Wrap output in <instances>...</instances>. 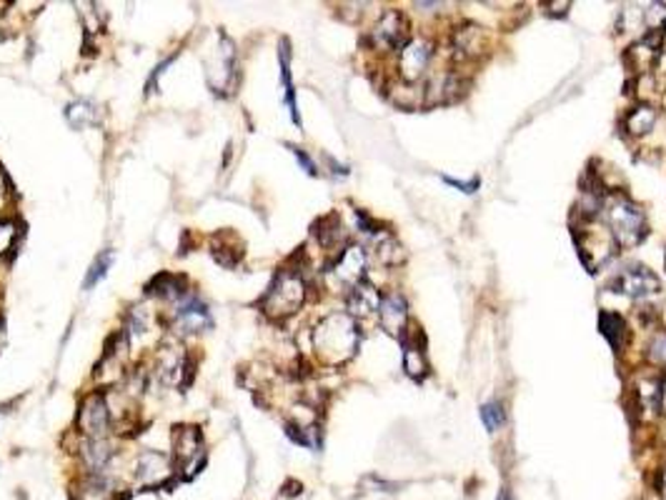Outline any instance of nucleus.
Returning a JSON list of instances; mask_svg holds the SVG:
<instances>
[{
	"label": "nucleus",
	"instance_id": "35",
	"mask_svg": "<svg viewBox=\"0 0 666 500\" xmlns=\"http://www.w3.org/2000/svg\"><path fill=\"white\" fill-rule=\"evenodd\" d=\"M291 151H293V155L298 158V163L304 165V168H306V171H308V173H311V175L318 173V171H315L314 161H311V158H308V155H306V153L301 151V148H293V145H291Z\"/></svg>",
	"mask_w": 666,
	"mask_h": 500
},
{
	"label": "nucleus",
	"instance_id": "23",
	"mask_svg": "<svg viewBox=\"0 0 666 500\" xmlns=\"http://www.w3.org/2000/svg\"><path fill=\"white\" fill-rule=\"evenodd\" d=\"M75 500H116L113 483L103 473H91V476L83 478L78 483Z\"/></svg>",
	"mask_w": 666,
	"mask_h": 500
},
{
	"label": "nucleus",
	"instance_id": "10",
	"mask_svg": "<svg viewBox=\"0 0 666 500\" xmlns=\"http://www.w3.org/2000/svg\"><path fill=\"white\" fill-rule=\"evenodd\" d=\"M78 431L85 438H103V433L111 425V410L105 403V396H101L98 390L91 393L88 398H83L81 410H78Z\"/></svg>",
	"mask_w": 666,
	"mask_h": 500
},
{
	"label": "nucleus",
	"instance_id": "6",
	"mask_svg": "<svg viewBox=\"0 0 666 500\" xmlns=\"http://www.w3.org/2000/svg\"><path fill=\"white\" fill-rule=\"evenodd\" d=\"M409 21L401 11H386L378 23L371 28V35H369V43L376 48V50H401V48L409 43Z\"/></svg>",
	"mask_w": 666,
	"mask_h": 500
},
{
	"label": "nucleus",
	"instance_id": "3",
	"mask_svg": "<svg viewBox=\"0 0 666 500\" xmlns=\"http://www.w3.org/2000/svg\"><path fill=\"white\" fill-rule=\"evenodd\" d=\"M306 303V280L296 270H280L269 285L266 295L261 298V311L273 318L283 320L298 313V308Z\"/></svg>",
	"mask_w": 666,
	"mask_h": 500
},
{
	"label": "nucleus",
	"instance_id": "41",
	"mask_svg": "<svg viewBox=\"0 0 666 500\" xmlns=\"http://www.w3.org/2000/svg\"><path fill=\"white\" fill-rule=\"evenodd\" d=\"M662 490L666 493V466H664V470H662Z\"/></svg>",
	"mask_w": 666,
	"mask_h": 500
},
{
	"label": "nucleus",
	"instance_id": "25",
	"mask_svg": "<svg viewBox=\"0 0 666 500\" xmlns=\"http://www.w3.org/2000/svg\"><path fill=\"white\" fill-rule=\"evenodd\" d=\"M244 256L241 245L235 243V238L231 233L216 235V245H213V258L226 268H234Z\"/></svg>",
	"mask_w": 666,
	"mask_h": 500
},
{
	"label": "nucleus",
	"instance_id": "26",
	"mask_svg": "<svg viewBox=\"0 0 666 500\" xmlns=\"http://www.w3.org/2000/svg\"><path fill=\"white\" fill-rule=\"evenodd\" d=\"M280 75H283V88H286V103H289V110H291L293 123H301L298 118V110H296V101H293V83H291V50H289V40H280Z\"/></svg>",
	"mask_w": 666,
	"mask_h": 500
},
{
	"label": "nucleus",
	"instance_id": "17",
	"mask_svg": "<svg viewBox=\"0 0 666 500\" xmlns=\"http://www.w3.org/2000/svg\"><path fill=\"white\" fill-rule=\"evenodd\" d=\"M346 305H349V315L356 320V318H369V315L378 313V305H381V295L376 291L371 283H359L356 288H351L349 298H346Z\"/></svg>",
	"mask_w": 666,
	"mask_h": 500
},
{
	"label": "nucleus",
	"instance_id": "37",
	"mask_svg": "<svg viewBox=\"0 0 666 500\" xmlns=\"http://www.w3.org/2000/svg\"><path fill=\"white\" fill-rule=\"evenodd\" d=\"M546 8H549V11H546L549 15H566L569 8H572V3H549Z\"/></svg>",
	"mask_w": 666,
	"mask_h": 500
},
{
	"label": "nucleus",
	"instance_id": "30",
	"mask_svg": "<svg viewBox=\"0 0 666 500\" xmlns=\"http://www.w3.org/2000/svg\"><path fill=\"white\" fill-rule=\"evenodd\" d=\"M644 31L646 33H664L666 3H652L649 8H644Z\"/></svg>",
	"mask_w": 666,
	"mask_h": 500
},
{
	"label": "nucleus",
	"instance_id": "29",
	"mask_svg": "<svg viewBox=\"0 0 666 500\" xmlns=\"http://www.w3.org/2000/svg\"><path fill=\"white\" fill-rule=\"evenodd\" d=\"M66 116H68L73 128H88V126H95V123H98V113H95V108L88 103V101L70 103L68 110H66Z\"/></svg>",
	"mask_w": 666,
	"mask_h": 500
},
{
	"label": "nucleus",
	"instance_id": "8",
	"mask_svg": "<svg viewBox=\"0 0 666 500\" xmlns=\"http://www.w3.org/2000/svg\"><path fill=\"white\" fill-rule=\"evenodd\" d=\"M433 60V43L426 38H411L406 46L398 50V75L401 81L419 83Z\"/></svg>",
	"mask_w": 666,
	"mask_h": 500
},
{
	"label": "nucleus",
	"instance_id": "11",
	"mask_svg": "<svg viewBox=\"0 0 666 500\" xmlns=\"http://www.w3.org/2000/svg\"><path fill=\"white\" fill-rule=\"evenodd\" d=\"M662 43H664V33H646L636 43H631L629 50L624 53V63L634 73H642V75L652 73L662 56Z\"/></svg>",
	"mask_w": 666,
	"mask_h": 500
},
{
	"label": "nucleus",
	"instance_id": "43",
	"mask_svg": "<svg viewBox=\"0 0 666 500\" xmlns=\"http://www.w3.org/2000/svg\"><path fill=\"white\" fill-rule=\"evenodd\" d=\"M664 260H666V256H664Z\"/></svg>",
	"mask_w": 666,
	"mask_h": 500
},
{
	"label": "nucleus",
	"instance_id": "39",
	"mask_svg": "<svg viewBox=\"0 0 666 500\" xmlns=\"http://www.w3.org/2000/svg\"><path fill=\"white\" fill-rule=\"evenodd\" d=\"M662 408H666V375L662 378Z\"/></svg>",
	"mask_w": 666,
	"mask_h": 500
},
{
	"label": "nucleus",
	"instance_id": "5",
	"mask_svg": "<svg viewBox=\"0 0 666 500\" xmlns=\"http://www.w3.org/2000/svg\"><path fill=\"white\" fill-rule=\"evenodd\" d=\"M173 461L175 473L181 470L183 478H193L203 466V441L200 431L193 425H175L173 428Z\"/></svg>",
	"mask_w": 666,
	"mask_h": 500
},
{
	"label": "nucleus",
	"instance_id": "14",
	"mask_svg": "<svg viewBox=\"0 0 666 500\" xmlns=\"http://www.w3.org/2000/svg\"><path fill=\"white\" fill-rule=\"evenodd\" d=\"M173 328L175 333H183V336H191V333H200V330H209L210 328V315L206 311V305L188 295V298H181V305L175 311L173 318Z\"/></svg>",
	"mask_w": 666,
	"mask_h": 500
},
{
	"label": "nucleus",
	"instance_id": "42",
	"mask_svg": "<svg viewBox=\"0 0 666 500\" xmlns=\"http://www.w3.org/2000/svg\"><path fill=\"white\" fill-rule=\"evenodd\" d=\"M664 105H666V98H664Z\"/></svg>",
	"mask_w": 666,
	"mask_h": 500
},
{
	"label": "nucleus",
	"instance_id": "12",
	"mask_svg": "<svg viewBox=\"0 0 666 500\" xmlns=\"http://www.w3.org/2000/svg\"><path fill=\"white\" fill-rule=\"evenodd\" d=\"M171 473H173V468L164 453L143 451L136 458V483L140 488H158L171 478Z\"/></svg>",
	"mask_w": 666,
	"mask_h": 500
},
{
	"label": "nucleus",
	"instance_id": "38",
	"mask_svg": "<svg viewBox=\"0 0 666 500\" xmlns=\"http://www.w3.org/2000/svg\"><path fill=\"white\" fill-rule=\"evenodd\" d=\"M8 190H11V178H8L5 171L0 168V196H3V193H8Z\"/></svg>",
	"mask_w": 666,
	"mask_h": 500
},
{
	"label": "nucleus",
	"instance_id": "21",
	"mask_svg": "<svg viewBox=\"0 0 666 500\" xmlns=\"http://www.w3.org/2000/svg\"><path fill=\"white\" fill-rule=\"evenodd\" d=\"M599 328H601V336L607 338L608 346L614 348V353H621L624 346L629 343V326H626V318L614 311H604L599 318Z\"/></svg>",
	"mask_w": 666,
	"mask_h": 500
},
{
	"label": "nucleus",
	"instance_id": "24",
	"mask_svg": "<svg viewBox=\"0 0 666 500\" xmlns=\"http://www.w3.org/2000/svg\"><path fill=\"white\" fill-rule=\"evenodd\" d=\"M374 253L378 258V263H384V266L394 268L401 266L404 260H406V253H404V248L398 243L396 238L391 233H378L374 241Z\"/></svg>",
	"mask_w": 666,
	"mask_h": 500
},
{
	"label": "nucleus",
	"instance_id": "40",
	"mask_svg": "<svg viewBox=\"0 0 666 500\" xmlns=\"http://www.w3.org/2000/svg\"><path fill=\"white\" fill-rule=\"evenodd\" d=\"M659 318H662V323H664V326H666V303H664V308L659 311Z\"/></svg>",
	"mask_w": 666,
	"mask_h": 500
},
{
	"label": "nucleus",
	"instance_id": "9",
	"mask_svg": "<svg viewBox=\"0 0 666 500\" xmlns=\"http://www.w3.org/2000/svg\"><path fill=\"white\" fill-rule=\"evenodd\" d=\"M366 266H369V258H366V250L361 245H349L339 253V258L333 260V266L328 270V276L333 280V285L339 288H356L359 283H363V276H366Z\"/></svg>",
	"mask_w": 666,
	"mask_h": 500
},
{
	"label": "nucleus",
	"instance_id": "16",
	"mask_svg": "<svg viewBox=\"0 0 666 500\" xmlns=\"http://www.w3.org/2000/svg\"><path fill=\"white\" fill-rule=\"evenodd\" d=\"M454 50L458 60L481 58L486 53V35L479 25H461L454 33Z\"/></svg>",
	"mask_w": 666,
	"mask_h": 500
},
{
	"label": "nucleus",
	"instance_id": "18",
	"mask_svg": "<svg viewBox=\"0 0 666 500\" xmlns=\"http://www.w3.org/2000/svg\"><path fill=\"white\" fill-rule=\"evenodd\" d=\"M404 368L413 381H421L423 375H429L426 346H423L421 330H413V336L406 338V343H404Z\"/></svg>",
	"mask_w": 666,
	"mask_h": 500
},
{
	"label": "nucleus",
	"instance_id": "2",
	"mask_svg": "<svg viewBox=\"0 0 666 500\" xmlns=\"http://www.w3.org/2000/svg\"><path fill=\"white\" fill-rule=\"evenodd\" d=\"M601 215H604V228L614 238L617 248H634L649 235L644 210L636 203H631L626 196H607Z\"/></svg>",
	"mask_w": 666,
	"mask_h": 500
},
{
	"label": "nucleus",
	"instance_id": "1",
	"mask_svg": "<svg viewBox=\"0 0 666 500\" xmlns=\"http://www.w3.org/2000/svg\"><path fill=\"white\" fill-rule=\"evenodd\" d=\"M359 326L349 313L326 315L314 330V348L318 358L328 365H343L359 350Z\"/></svg>",
	"mask_w": 666,
	"mask_h": 500
},
{
	"label": "nucleus",
	"instance_id": "28",
	"mask_svg": "<svg viewBox=\"0 0 666 500\" xmlns=\"http://www.w3.org/2000/svg\"><path fill=\"white\" fill-rule=\"evenodd\" d=\"M315 235H318V241L324 248H333L336 243L343 241V225H341L339 215H326V218H321V221L315 223Z\"/></svg>",
	"mask_w": 666,
	"mask_h": 500
},
{
	"label": "nucleus",
	"instance_id": "13",
	"mask_svg": "<svg viewBox=\"0 0 666 500\" xmlns=\"http://www.w3.org/2000/svg\"><path fill=\"white\" fill-rule=\"evenodd\" d=\"M183 373L191 375V365H188L186 353L175 343H164L155 358V375L164 385H181L183 383Z\"/></svg>",
	"mask_w": 666,
	"mask_h": 500
},
{
	"label": "nucleus",
	"instance_id": "36",
	"mask_svg": "<svg viewBox=\"0 0 666 500\" xmlns=\"http://www.w3.org/2000/svg\"><path fill=\"white\" fill-rule=\"evenodd\" d=\"M441 178H444V180H446V183H448V186L461 188L464 193H474V190L479 188V180H471V183H461V180H456V178H446V175H441Z\"/></svg>",
	"mask_w": 666,
	"mask_h": 500
},
{
	"label": "nucleus",
	"instance_id": "34",
	"mask_svg": "<svg viewBox=\"0 0 666 500\" xmlns=\"http://www.w3.org/2000/svg\"><path fill=\"white\" fill-rule=\"evenodd\" d=\"M646 358H649V363L666 368V330L652 338V343L646 346Z\"/></svg>",
	"mask_w": 666,
	"mask_h": 500
},
{
	"label": "nucleus",
	"instance_id": "4",
	"mask_svg": "<svg viewBox=\"0 0 666 500\" xmlns=\"http://www.w3.org/2000/svg\"><path fill=\"white\" fill-rule=\"evenodd\" d=\"M573 241H576V248H579V256L584 260V266L591 273H596L599 268L604 266L611 258V253H614L611 248H617L607 228H591V221H584V231L576 228Z\"/></svg>",
	"mask_w": 666,
	"mask_h": 500
},
{
	"label": "nucleus",
	"instance_id": "15",
	"mask_svg": "<svg viewBox=\"0 0 666 500\" xmlns=\"http://www.w3.org/2000/svg\"><path fill=\"white\" fill-rule=\"evenodd\" d=\"M378 315H381V326L388 336L401 338L409 328V303L401 293H388L381 298L378 305Z\"/></svg>",
	"mask_w": 666,
	"mask_h": 500
},
{
	"label": "nucleus",
	"instance_id": "7",
	"mask_svg": "<svg viewBox=\"0 0 666 500\" xmlns=\"http://www.w3.org/2000/svg\"><path fill=\"white\" fill-rule=\"evenodd\" d=\"M608 291L626 295V298H649L662 291V280L656 278L654 270H649L646 266H631L626 270H621L617 278L608 283Z\"/></svg>",
	"mask_w": 666,
	"mask_h": 500
},
{
	"label": "nucleus",
	"instance_id": "20",
	"mask_svg": "<svg viewBox=\"0 0 666 500\" xmlns=\"http://www.w3.org/2000/svg\"><path fill=\"white\" fill-rule=\"evenodd\" d=\"M83 463L91 468V473H105L108 463L113 461V445L105 438H85L81 445Z\"/></svg>",
	"mask_w": 666,
	"mask_h": 500
},
{
	"label": "nucleus",
	"instance_id": "22",
	"mask_svg": "<svg viewBox=\"0 0 666 500\" xmlns=\"http://www.w3.org/2000/svg\"><path fill=\"white\" fill-rule=\"evenodd\" d=\"M656 126V110L654 105L649 103H639L631 108L626 118H624V128L629 136L634 138H642L646 133H652Z\"/></svg>",
	"mask_w": 666,
	"mask_h": 500
},
{
	"label": "nucleus",
	"instance_id": "32",
	"mask_svg": "<svg viewBox=\"0 0 666 500\" xmlns=\"http://www.w3.org/2000/svg\"><path fill=\"white\" fill-rule=\"evenodd\" d=\"M15 241H18V225L13 221L0 223V258L11 256L15 250Z\"/></svg>",
	"mask_w": 666,
	"mask_h": 500
},
{
	"label": "nucleus",
	"instance_id": "33",
	"mask_svg": "<svg viewBox=\"0 0 666 500\" xmlns=\"http://www.w3.org/2000/svg\"><path fill=\"white\" fill-rule=\"evenodd\" d=\"M111 263H113V253H111V250H105V253H101V256L95 258V263L91 266V273H88V278H85V288H93L98 280H103Z\"/></svg>",
	"mask_w": 666,
	"mask_h": 500
},
{
	"label": "nucleus",
	"instance_id": "27",
	"mask_svg": "<svg viewBox=\"0 0 666 500\" xmlns=\"http://www.w3.org/2000/svg\"><path fill=\"white\" fill-rule=\"evenodd\" d=\"M148 293L158 295V298H165V301H181V298H186L181 278H175L171 273H161L158 278H153V283L148 285Z\"/></svg>",
	"mask_w": 666,
	"mask_h": 500
},
{
	"label": "nucleus",
	"instance_id": "31",
	"mask_svg": "<svg viewBox=\"0 0 666 500\" xmlns=\"http://www.w3.org/2000/svg\"><path fill=\"white\" fill-rule=\"evenodd\" d=\"M481 420H484V425H486L491 433H496L503 423H506V410H503V406L499 400H491V403H486V406L481 408Z\"/></svg>",
	"mask_w": 666,
	"mask_h": 500
},
{
	"label": "nucleus",
	"instance_id": "19",
	"mask_svg": "<svg viewBox=\"0 0 666 500\" xmlns=\"http://www.w3.org/2000/svg\"><path fill=\"white\" fill-rule=\"evenodd\" d=\"M631 393H634L636 408L642 410L644 416L662 410V378H652V375L646 378V375H642V378L634 383Z\"/></svg>",
	"mask_w": 666,
	"mask_h": 500
}]
</instances>
